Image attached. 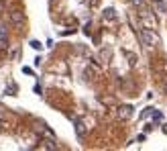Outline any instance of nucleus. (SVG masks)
Here are the masks:
<instances>
[{"label": "nucleus", "mask_w": 167, "mask_h": 151, "mask_svg": "<svg viewBox=\"0 0 167 151\" xmlns=\"http://www.w3.org/2000/svg\"><path fill=\"white\" fill-rule=\"evenodd\" d=\"M2 118H4V114H2V112H0V121H2Z\"/></svg>", "instance_id": "obj_9"}, {"label": "nucleus", "mask_w": 167, "mask_h": 151, "mask_svg": "<svg viewBox=\"0 0 167 151\" xmlns=\"http://www.w3.org/2000/svg\"><path fill=\"white\" fill-rule=\"evenodd\" d=\"M130 114H133V106H129V104L118 108V117L120 118H130Z\"/></svg>", "instance_id": "obj_3"}, {"label": "nucleus", "mask_w": 167, "mask_h": 151, "mask_svg": "<svg viewBox=\"0 0 167 151\" xmlns=\"http://www.w3.org/2000/svg\"><path fill=\"white\" fill-rule=\"evenodd\" d=\"M133 2H135L137 6H141V4H143V0H133Z\"/></svg>", "instance_id": "obj_8"}, {"label": "nucleus", "mask_w": 167, "mask_h": 151, "mask_svg": "<svg viewBox=\"0 0 167 151\" xmlns=\"http://www.w3.org/2000/svg\"><path fill=\"white\" fill-rule=\"evenodd\" d=\"M139 37H141L145 47H155V45L159 43V37H157V33H155L153 29H143L141 33H139Z\"/></svg>", "instance_id": "obj_1"}, {"label": "nucleus", "mask_w": 167, "mask_h": 151, "mask_svg": "<svg viewBox=\"0 0 167 151\" xmlns=\"http://www.w3.org/2000/svg\"><path fill=\"white\" fill-rule=\"evenodd\" d=\"M155 10H157L159 14H163V13L167 10V4L163 2V0H155Z\"/></svg>", "instance_id": "obj_4"}, {"label": "nucleus", "mask_w": 167, "mask_h": 151, "mask_svg": "<svg viewBox=\"0 0 167 151\" xmlns=\"http://www.w3.org/2000/svg\"><path fill=\"white\" fill-rule=\"evenodd\" d=\"M76 131H77V135H80V137H81L84 133H86V129H84V123H81V121H77V123H76Z\"/></svg>", "instance_id": "obj_6"}, {"label": "nucleus", "mask_w": 167, "mask_h": 151, "mask_svg": "<svg viewBox=\"0 0 167 151\" xmlns=\"http://www.w3.org/2000/svg\"><path fill=\"white\" fill-rule=\"evenodd\" d=\"M104 18H106V21H114V18H116L114 10H112V8H106V10H104Z\"/></svg>", "instance_id": "obj_5"}, {"label": "nucleus", "mask_w": 167, "mask_h": 151, "mask_svg": "<svg viewBox=\"0 0 167 151\" xmlns=\"http://www.w3.org/2000/svg\"><path fill=\"white\" fill-rule=\"evenodd\" d=\"M10 23H12L14 27H22V23H25V14H22L21 10H12V13H10Z\"/></svg>", "instance_id": "obj_2"}, {"label": "nucleus", "mask_w": 167, "mask_h": 151, "mask_svg": "<svg viewBox=\"0 0 167 151\" xmlns=\"http://www.w3.org/2000/svg\"><path fill=\"white\" fill-rule=\"evenodd\" d=\"M31 47H33V49H41V47H43V45L39 43V41H31Z\"/></svg>", "instance_id": "obj_7"}]
</instances>
